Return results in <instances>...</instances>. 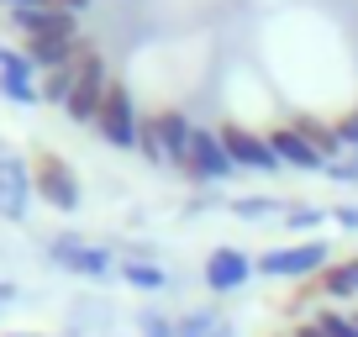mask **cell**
Masks as SVG:
<instances>
[{
    "mask_svg": "<svg viewBox=\"0 0 358 337\" xmlns=\"http://www.w3.org/2000/svg\"><path fill=\"white\" fill-rule=\"evenodd\" d=\"M74 69H79V79H74V95H69L64 111L74 116V122H90V127H95V116H101V101H106V90H111V74H106L101 48H95V43H79Z\"/></svg>",
    "mask_w": 358,
    "mask_h": 337,
    "instance_id": "obj_1",
    "label": "cell"
},
{
    "mask_svg": "<svg viewBox=\"0 0 358 337\" xmlns=\"http://www.w3.org/2000/svg\"><path fill=\"white\" fill-rule=\"evenodd\" d=\"M32 190H37V201H48L53 211H79V174L53 148H37L32 153Z\"/></svg>",
    "mask_w": 358,
    "mask_h": 337,
    "instance_id": "obj_2",
    "label": "cell"
},
{
    "mask_svg": "<svg viewBox=\"0 0 358 337\" xmlns=\"http://www.w3.org/2000/svg\"><path fill=\"white\" fill-rule=\"evenodd\" d=\"M48 259H53L58 269L79 274V280H111V274L122 269L111 248H101V243H85V237H74V232H58L53 243H48Z\"/></svg>",
    "mask_w": 358,
    "mask_h": 337,
    "instance_id": "obj_3",
    "label": "cell"
},
{
    "mask_svg": "<svg viewBox=\"0 0 358 337\" xmlns=\"http://www.w3.org/2000/svg\"><path fill=\"white\" fill-rule=\"evenodd\" d=\"M232 168L237 164L227 158L222 132H216V127H195V132H190V153H185L179 174L195 180V185H222V180H232Z\"/></svg>",
    "mask_w": 358,
    "mask_h": 337,
    "instance_id": "obj_4",
    "label": "cell"
},
{
    "mask_svg": "<svg viewBox=\"0 0 358 337\" xmlns=\"http://www.w3.org/2000/svg\"><path fill=\"white\" fill-rule=\"evenodd\" d=\"M95 132L111 148H137L143 116H137V101H132V90H127L122 79H111V90H106V101H101V116H95Z\"/></svg>",
    "mask_w": 358,
    "mask_h": 337,
    "instance_id": "obj_5",
    "label": "cell"
},
{
    "mask_svg": "<svg viewBox=\"0 0 358 337\" xmlns=\"http://www.w3.org/2000/svg\"><path fill=\"white\" fill-rule=\"evenodd\" d=\"M327 259H332V248H327L322 237H311V243H290V248L264 253V259H258V274H268V280H316V274L327 269Z\"/></svg>",
    "mask_w": 358,
    "mask_h": 337,
    "instance_id": "obj_6",
    "label": "cell"
},
{
    "mask_svg": "<svg viewBox=\"0 0 358 337\" xmlns=\"http://www.w3.org/2000/svg\"><path fill=\"white\" fill-rule=\"evenodd\" d=\"M32 158H22L16 148L0 143V216L6 222H22L27 201H32Z\"/></svg>",
    "mask_w": 358,
    "mask_h": 337,
    "instance_id": "obj_7",
    "label": "cell"
},
{
    "mask_svg": "<svg viewBox=\"0 0 358 337\" xmlns=\"http://www.w3.org/2000/svg\"><path fill=\"white\" fill-rule=\"evenodd\" d=\"M216 132H222L227 158H232L237 168H258V174H274V168H280V158L268 148V132H253V127H243V122H222Z\"/></svg>",
    "mask_w": 358,
    "mask_h": 337,
    "instance_id": "obj_8",
    "label": "cell"
},
{
    "mask_svg": "<svg viewBox=\"0 0 358 337\" xmlns=\"http://www.w3.org/2000/svg\"><path fill=\"white\" fill-rule=\"evenodd\" d=\"M253 274H258V259H248L243 248H211L206 253V290H216V295L243 290Z\"/></svg>",
    "mask_w": 358,
    "mask_h": 337,
    "instance_id": "obj_9",
    "label": "cell"
},
{
    "mask_svg": "<svg viewBox=\"0 0 358 337\" xmlns=\"http://www.w3.org/2000/svg\"><path fill=\"white\" fill-rule=\"evenodd\" d=\"M0 95L16 106H37L43 101V85H37V69L22 48H6L0 43Z\"/></svg>",
    "mask_w": 358,
    "mask_h": 337,
    "instance_id": "obj_10",
    "label": "cell"
},
{
    "mask_svg": "<svg viewBox=\"0 0 358 337\" xmlns=\"http://www.w3.org/2000/svg\"><path fill=\"white\" fill-rule=\"evenodd\" d=\"M268 148H274V158H280V164H295V168H327V158L316 153L311 143H306V132H301L295 122L268 127Z\"/></svg>",
    "mask_w": 358,
    "mask_h": 337,
    "instance_id": "obj_11",
    "label": "cell"
},
{
    "mask_svg": "<svg viewBox=\"0 0 358 337\" xmlns=\"http://www.w3.org/2000/svg\"><path fill=\"white\" fill-rule=\"evenodd\" d=\"M148 122H153V132H158V143H164V153H169V164H185V153H190V116L185 111H174V106H164V111H153L148 116Z\"/></svg>",
    "mask_w": 358,
    "mask_h": 337,
    "instance_id": "obj_12",
    "label": "cell"
},
{
    "mask_svg": "<svg viewBox=\"0 0 358 337\" xmlns=\"http://www.w3.org/2000/svg\"><path fill=\"white\" fill-rule=\"evenodd\" d=\"M22 53L32 58V69H37V74H53V69L74 64L79 37H32V43H22Z\"/></svg>",
    "mask_w": 358,
    "mask_h": 337,
    "instance_id": "obj_13",
    "label": "cell"
},
{
    "mask_svg": "<svg viewBox=\"0 0 358 337\" xmlns=\"http://www.w3.org/2000/svg\"><path fill=\"white\" fill-rule=\"evenodd\" d=\"M316 290H322L327 301H353V295H358V259L327 264V269L316 274Z\"/></svg>",
    "mask_w": 358,
    "mask_h": 337,
    "instance_id": "obj_14",
    "label": "cell"
},
{
    "mask_svg": "<svg viewBox=\"0 0 358 337\" xmlns=\"http://www.w3.org/2000/svg\"><path fill=\"white\" fill-rule=\"evenodd\" d=\"M290 337H358V327H353V316H343V311L327 306V311H311Z\"/></svg>",
    "mask_w": 358,
    "mask_h": 337,
    "instance_id": "obj_15",
    "label": "cell"
},
{
    "mask_svg": "<svg viewBox=\"0 0 358 337\" xmlns=\"http://www.w3.org/2000/svg\"><path fill=\"white\" fill-rule=\"evenodd\" d=\"M295 127L306 132V143L316 148V153L327 158V168L337 164V153H343V137H337V127H327V122H316V116H295Z\"/></svg>",
    "mask_w": 358,
    "mask_h": 337,
    "instance_id": "obj_16",
    "label": "cell"
},
{
    "mask_svg": "<svg viewBox=\"0 0 358 337\" xmlns=\"http://www.w3.org/2000/svg\"><path fill=\"white\" fill-rule=\"evenodd\" d=\"M116 274H122L132 290H148V295H153V290H169V274L158 269V264H148V259H122V269H116Z\"/></svg>",
    "mask_w": 358,
    "mask_h": 337,
    "instance_id": "obj_17",
    "label": "cell"
},
{
    "mask_svg": "<svg viewBox=\"0 0 358 337\" xmlns=\"http://www.w3.org/2000/svg\"><path fill=\"white\" fill-rule=\"evenodd\" d=\"M232 211L243 222H285V201H274V195H243V201H232Z\"/></svg>",
    "mask_w": 358,
    "mask_h": 337,
    "instance_id": "obj_18",
    "label": "cell"
},
{
    "mask_svg": "<svg viewBox=\"0 0 358 337\" xmlns=\"http://www.w3.org/2000/svg\"><path fill=\"white\" fill-rule=\"evenodd\" d=\"M74 79H79L74 64H64V69H53V74H43V101H48V106H69V95H74Z\"/></svg>",
    "mask_w": 358,
    "mask_h": 337,
    "instance_id": "obj_19",
    "label": "cell"
},
{
    "mask_svg": "<svg viewBox=\"0 0 358 337\" xmlns=\"http://www.w3.org/2000/svg\"><path fill=\"white\" fill-rule=\"evenodd\" d=\"M137 332L143 337H179V322L164 316L158 306H143V311H137Z\"/></svg>",
    "mask_w": 358,
    "mask_h": 337,
    "instance_id": "obj_20",
    "label": "cell"
},
{
    "mask_svg": "<svg viewBox=\"0 0 358 337\" xmlns=\"http://www.w3.org/2000/svg\"><path fill=\"white\" fill-rule=\"evenodd\" d=\"M322 206H311V201H285V227H295V232H311L316 222H322Z\"/></svg>",
    "mask_w": 358,
    "mask_h": 337,
    "instance_id": "obj_21",
    "label": "cell"
},
{
    "mask_svg": "<svg viewBox=\"0 0 358 337\" xmlns=\"http://www.w3.org/2000/svg\"><path fill=\"white\" fill-rule=\"evenodd\" d=\"M337 137H343V148H353V153H358V111H348V116H337Z\"/></svg>",
    "mask_w": 358,
    "mask_h": 337,
    "instance_id": "obj_22",
    "label": "cell"
},
{
    "mask_svg": "<svg viewBox=\"0 0 358 337\" xmlns=\"http://www.w3.org/2000/svg\"><path fill=\"white\" fill-rule=\"evenodd\" d=\"M327 180H358V153L353 158H337V164L327 168Z\"/></svg>",
    "mask_w": 358,
    "mask_h": 337,
    "instance_id": "obj_23",
    "label": "cell"
},
{
    "mask_svg": "<svg viewBox=\"0 0 358 337\" xmlns=\"http://www.w3.org/2000/svg\"><path fill=\"white\" fill-rule=\"evenodd\" d=\"M48 11H58V16H79V11H90V0H43Z\"/></svg>",
    "mask_w": 358,
    "mask_h": 337,
    "instance_id": "obj_24",
    "label": "cell"
},
{
    "mask_svg": "<svg viewBox=\"0 0 358 337\" xmlns=\"http://www.w3.org/2000/svg\"><path fill=\"white\" fill-rule=\"evenodd\" d=\"M337 227H348V232H358V206H337Z\"/></svg>",
    "mask_w": 358,
    "mask_h": 337,
    "instance_id": "obj_25",
    "label": "cell"
},
{
    "mask_svg": "<svg viewBox=\"0 0 358 337\" xmlns=\"http://www.w3.org/2000/svg\"><path fill=\"white\" fill-rule=\"evenodd\" d=\"M206 337H237V332H232V322H227V316H222V322H216V327H211V332H206Z\"/></svg>",
    "mask_w": 358,
    "mask_h": 337,
    "instance_id": "obj_26",
    "label": "cell"
},
{
    "mask_svg": "<svg viewBox=\"0 0 358 337\" xmlns=\"http://www.w3.org/2000/svg\"><path fill=\"white\" fill-rule=\"evenodd\" d=\"M6 301H16V285H0V311H6Z\"/></svg>",
    "mask_w": 358,
    "mask_h": 337,
    "instance_id": "obj_27",
    "label": "cell"
},
{
    "mask_svg": "<svg viewBox=\"0 0 358 337\" xmlns=\"http://www.w3.org/2000/svg\"><path fill=\"white\" fill-rule=\"evenodd\" d=\"M0 6H6V11H16V6H43V0H0Z\"/></svg>",
    "mask_w": 358,
    "mask_h": 337,
    "instance_id": "obj_28",
    "label": "cell"
},
{
    "mask_svg": "<svg viewBox=\"0 0 358 337\" xmlns=\"http://www.w3.org/2000/svg\"><path fill=\"white\" fill-rule=\"evenodd\" d=\"M6 337H48V332H6Z\"/></svg>",
    "mask_w": 358,
    "mask_h": 337,
    "instance_id": "obj_29",
    "label": "cell"
},
{
    "mask_svg": "<svg viewBox=\"0 0 358 337\" xmlns=\"http://www.w3.org/2000/svg\"><path fill=\"white\" fill-rule=\"evenodd\" d=\"M353 327H358V316H353Z\"/></svg>",
    "mask_w": 358,
    "mask_h": 337,
    "instance_id": "obj_30",
    "label": "cell"
},
{
    "mask_svg": "<svg viewBox=\"0 0 358 337\" xmlns=\"http://www.w3.org/2000/svg\"><path fill=\"white\" fill-rule=\"evenodd\" d=\"M280 337H290V332H280Z\"/></svg>",
    "mask_w": 358,
    "mask_h": 337,
    "instance_id": "obj_31",
    "label": "cell"
}]
</instances>
